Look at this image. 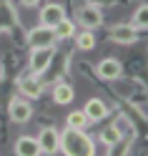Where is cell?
Masks as SVG:
<instances>
[{"label": "cell", "mask_w": 148, "mask_h": 156, "mask_svg": "<svg viewBox=\"0 0 148 156\" xmlns=\"http://www.w3.org/2000/svg\"><path fill=\"white\" fill-rule=\"evenodd\" d=\"M133 28H143V30H148V5H141L138 10L133 13Z\"/></svg>", "instance_id": "e0dca14e"}, {"label": "cell", "mask_w": 148, "mask_h": 156, "mask_svg": "<svg viewBox=\"0 0 148 156\" xmlns=\"http://www.w3.org/2000/svg\"><path fill=\"white\" fill-rule=\"evenodd\" d=\"M53 33H55V38H60V41H63V38H73L75 35V25L68 20V18H63L60 23L53 25Z\"/></svg>", "instance_id": "5bb4252c"}, {"label": "cell", "mask_w": 148, "mask_h": 156, "mask_svg": "<svg viewBox=\"0 0 148 156\" xmlns=\"http://www.w3.org/2000/svg\"><path fill=\"white\" fill-rule=\"evenodd\" d=\"M8 113H10V119L15 123H25L33 116V106L28 103V101H23V98H13L10 106H8Z\"/></svg>", "instance_id": "5b68a950"}, {"label": "cell", "mask_w": 148, "mask_h": 156, "mask_svg": "<svg viewBox=\"0 0 148 156\" xmlns=\"http://www.w3.org/2000/svg\"><path fill=\"white\" fill-rule=\"evenodd\" d=\"M20 3H23V5H28V8H35L38 3H40V0H20Z\"/></svg>", "instance_id": "d6986e66"}, {"label": "cell", "mask_w": 148, "mask_h": 156, "mask_svg": "<svg viewBox=\"0 0 148 156\" xmlns=\"http://www.w3.org/2000/svg\"><path fill=\"white\" fill-rule=\"evenodd\" d=\"M28 41H30V48H53L55 43V33H53V28H48V25H38L30 30V35H28Z\"/></svg>", "instance_id": "3957f363"}, {"label": "cell", "mask_w": 148, "mask_h": 156, "mask_svg": "<svg viewBox=\"0 0 148 156\" xmlns=\"http://www.w3.org/2000/svg\"><path fill=\"white\" fill-rule=\"evenodd\" d=\"M75 45L81 48V51H93V48H95V35H93V30H88V28H85L83 33H78V35H75Z\"/></svg>", "instance_id": "9a60e30c"}, {"label": "cell", "mask_w": 148, "mask_h": 156, "mask_svg": "<svg viewBox=\"0 0 148 156\" xmlns=\"http://www.w3.org/2000/svg\"><path fill=\"white\" fill-rule=\"evenodd\" d=\"M18 88H20V93L25 96V98H38L43 91L40 81H38V76L28 73V76H20V81H18Z\"/></svg>", "instance_id": "52a82bcc"}, {"label": "cell", "mask_w": 148, "mask_h": 156, "mask_svg": "<svg viewBox=\"0 0 148 156\" xmlns=\"http://www.w3.org/2000/svg\"><path fill=\"white\" fill-rule=\"evenodd\" d=\"M65 121H68V129H85L88 116H85V111H71Z\"/></svg>", "instance_id": "2e32d148"}, {"label": "cell", "mask_w": 148, "mask_h": 156, "mask_svg": "<svg viewBox=\"0 0 148 156\" xmlns=\"http://www.w3.org/2000/svg\"><path fill=\"white\" fill-rule=\"evenodd\" d=\"M38 144H40V154H55L60 151V131L48 126L38 133Z\"/></svg>", "instance_id": "7a4b0ae2"}, {"label": "cell", "mask_w": 148, "mask_h": 156, "mask_svg": "<svg viewBox=\"0 0 148 156\" xmlns=\"http://www.w3.org/2000/svg\"><path fill=\"white\" fill-rule=\"evenodd\" d=\"M60 151L65 156H93L95 144L91 141V136L83 133V129H68L60 133Z\"/></svg>", "instance_id": "6da1fadb"}, {"label": "cell", "mask_w": 148, "mask_h": 156, "mask_svg": "<svg viewBox=\"0 0 148 156\" xmlns=\"http://www.w3.org/2000/svg\"><path fill=\"white\" fill-rule=\"evenodd\" d=\"M73 96H75V91H73V86H68V83H58L53 88V98H55V103H60V106H68L73 101Z\"/></svg>", "instance_id": "4fadbf2b"}, {"label": "cell", "mask_w": 148, "mask_h": 156, "mask_svg": "<svg viewBox=\"0 0 148 156\" xmlns=\"http://www.w3.org/2000/svg\"><path fill=\"white\" fill-rule=\"evenodd\" d=\"M63 18H65L63 5H55V3H50V5H45L43 10H40V23H43V25H48V28H53L55 23H60Z\"/></svg>", "instance_id": "9c48e42d"}, {"label": "cell", "mask_w": 148, "mask_h": 156, "mask_svg": "<svg viewBox=\"0 0 148 156\" xmlns=\"http://www.w3.org/2000/svg\"><path fill=\"white\" fill-rule=\"evenodd\" d=\"M118 76H121V63H118L115 58H105V61L98 63V78H103V81H115Z\"/></svg>", "instance_id": "8fae6325"}, {"label": "cell", "mask_w": 148, "mask_h": 156, "mask_svg": "<svg viewBox=\"0 0 148 156\" xmlns=\"http://www.w3.org/2000/svg\"><path fill=\"white\" fill-rule=\"evenodd\" d=\"M15 154L18 156H38L40 154V144H38V139H33V136H20V139L15 141Z\"/></svg>", "instance_id": "30bf717a"}, {"label": "cell", "mask_w": 148, "mask_h": 156, "mask_svg": "<svg viewBox=\"0 0 148 156\" xmlns=\"http://www.w3.org/2000/svg\"><path fill=\"white\" fill-rule=\"evenodd\" d=\"M111 41L123 43V45L136 43L138 41V28H133V25H115L113 30H111Z\"/></svg>", "instance_id": "ba28073f"}, {"label": "cell", "mask_w": 148, "mask_h": 156, "mask_svg": "<svg viewBox=\"0 0 148 156\" xmlns=\"http://www.w3.org/2000/svg\"><path fill=\"white\" fill-rule=\"evenodd\" d=\"M101 141L105 146H115L118 141H121V131H118V126H108V129L101 133Z\"/></svg>", "instance_id": "ac0fdd59"}, {"label": "cell", "mask_w": 148, "mask_h": 156, "mask_svg": "<svg viewBox=\"0 0 148 156\" xmlns=\"http://www.w3.org/2000/svg\"><path fill=\"white\" fill-rule=\"evenodd\" d=\"M78 20H81L83 28H88V30H95V28H101L103 15H101V10H98L95 5H85V8H81V13H78Z\"/></svg>", "instance_id": "8992f818"}, {"label": "cell", "mask_w": 148, "mask_h": 156, "mask_svg": "<svg viewBox=\"0 0 148 156\" xmlns=\"http://www.w3.org/2000/svg\"><path fill=\"white\" fill-rule=\"evenodd\" d=\"M53 61V48H33V55H30V73L33 76H40L48 71V66Z\"/></svg>", "instance_id": "277c9868"}, {"label": "cell", "mask_w": 148, "mask_h": 156, "mask_svg": "<svg viewBox=\"0 0 148 156\" xmlns=\"http://www.w3.org/2000/svg\"><path fill=\"white\" fill-rule=\"evenodd\" d=\"M85 116H88V121H101V119H105L108 116V106L101 101V98H91L85 103Z\"/></svg>", "instance_id": "7c38bea8"}]
</instances>
